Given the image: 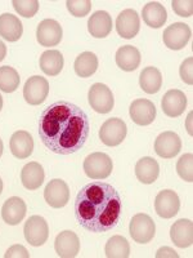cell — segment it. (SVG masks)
Here are the masks:
<instances>
[{
  "label": "cell",
  "mask_w": 193,
  "mask_h": 258,
  "mask_svg": "<svg viewBox=\"0 0 193 258\" xmlns=\"http://www.w3.org/2000/svg\"><path fill=\"white\" fill-rule=\"evenodd\" d=\"M90 132L86 112L75 103L58 101L49 105L39 119V136L54 154L71 155L85 145Z\"/></svg>",
  "instance_id": "1"
},
{
  "label": "cell",
  "mask_w": 193,
  "mask_h": 258,
  "mask_svg": "<svg viewBox=\"0 0 193 258\" xmlns=\"http://www.w3.org/2000/svg\"><path fill=\"white\" fill-rule=\"evenodd\" d=\"M121 198L116 188L103 181L85 185L75 200V217L82 229L107 232L115 229L121 214Z\"/></svg>",
  "instance_id": "2"
},
{
  "label": "cell",
  "mask_w": 193,
  "mask_h": 258,
  "mask_svg": "<svg viewBox=\"0 0 193 258\" xmlns=\"http://www.w3.org/2000/svg\"><path fill=\"white\" fill-rule=\"evenodd\" d=\"M114 163L105 153H93L84 160V172L91 179H105L111 176Z\"/></svg>",
  "instance_id": "3"
},
{
  "label": "cell",
  "mask_w": 193,
  "mask_h": 258,
  "mask_svg": "<svg viewBox=\"0 0 193 258\" xmlns=\"http://www.w3.org/2000/svg\"><path fill=\"white\" fill-rule=\"evenodd\" d=\"M129 232H130V236H132L135 243L147 244L155 238V222L148 214L138 213L130 221Z\"/></svg>",
  "instance_id": "4"
},
{
  "label": "cell",
  "mask_w": 193,
  "mask_h": 258,
  "mask_svg": "<svg viewBox=\"0 0 193 258\" xmlns=\"http://www.w3.org/2000/svg\"><path fill=\"white\" fill-rule=\"evenodd\" d=\"M89 105L98 114H109L115 105V98L111 89L102 83H95L90 87L88 93Z\"/></svg>",
  "instance_id": "5"
},
{
  "label": "cell",
  "mask_w": 193,
  "mask_h": 258,
  "mask_svg": "<svg viewBox=\"0 0 193 258\" xmlns=\"http://www.w3.org/2000/svg\"><path fill=\"white\" fill-rule=\"evenodd\" d=\"M126 133L128 128L124 120L119 117H111L101 126L100 138L106 146H119L125 140Z\"/></svg>",
  "instance_id": "6"
},
{
  "label": "cell",
  "mask_w": 193,
  "mask_h": 258,
  "mask_svg": "<svg viewBox=\"0 0 193 258\" xmlns=\"http://www.w3.org/2000/svg\"><path fill=\"white\" fill-rule=\"evenodd\" d=\"M25 239L32 246H41L48 240L49 226L41 216H31L24 227Z\"/></svg>",
  "instance_id": "7"
},
{
  "label": "cell",
  "mask_w": 193,
  "mask_h": 258,
  "mask_svg": "<svg viewBox=\"0 0 193 258\" xmlns=\"http://www.w3.org/2000/svg\"><path fill=\"white\" fill-rule=\"evenodd\" d=\"M49 93V83L45 78L31 77L26 80L24 87V98L29 105L38 106L45 101Z\"/></svg>",
  "instance_id": "8"
},
{
  "label": "cell",
  "mask_w": 193,
  "mask_h": 258,
  "mask_svg": "<svg viewBox=\"0 0 193 258\" xmlns=\"http://www.w3.org/2000/svg\"><path fill=\"white\" fill-rule=\"evenodd\" d=\"M192 31L188 25L183 22H175L170 25L164 31V43L169 49L180 50L188 44Z\"/></svg>",
  "instance_id": "9"
},
{
  "label": "cell",
  "mask_w": 193,
  "mask_h": 258,
  "mask_svg": "<svg viewBox=\"0 0 193 258\" xmlns=\"http://www.w3.org/2000/svg\"><path fill=\"white\" fill-rule=\"evenodd\" d=\"M63 30L56 20H43L36 30V39L41 47H56L61 43Z\"/></svg>",
  "instance_id": "10"
},
{
  "label": "cell",
  "mask_w": 193,
  "mask_h": 258,
  "mask_svg": "<svg viewBox=\"0 0 193 258\" xmlns=\"http://www.w3.org/2000/svg\"><path fill=\"white\" fill-rule=\"evenodd\" d=\"M44 199L52 208H63L70 200V188L62 179H52L44 190Z\"/></svg>",
  "instance_id": "11"
},
{
  "label": "cell",
  "mask_w": 193,
  "mask_h": 258,
  "mask_svg": "<svg viewBox=\"0 0 193 258\" xmlns=\"http://www.w3.org/2000/svg\"><path fill=\"white\" fill-rule=\"evenodd\" d=\"M180 208V200L178 194L173 190H162L155 199V211L161 218H173Z\"/></svg>",
  "instance_id": "12"
},
{
  "label": "cell",
  "mask_w": 193,
  "mask_h": 258,
  "mask_svg": "<svg viewBox=\"0 0 193 258\" xmlns=\"http://www.w3.org/2000/svg\"><path fill=\"white\" fill-rule=\"evenodd\" d=\"M181 149V141L175 132L167 131L161 133L155 141V151L164 159L175 158Z\"/></svg>",
  "instance_id": "13"
},
{
  "label": "cell",
  "mask_w": 193,
  "mask_h": 258,
  "mask_svg": "<svg viewBox=\"0 0 193 258\" xmlns=\"http://www.w3.org/2000/svg\"><path fill=\"white\" fill-rule=\"evenodd\" d=\"M132 120L138 125H149L156 117V106L146 98L133 101L129 109Z\"/></svg>",
  "instance_id": "14"
},
{
  "label": "cell",
  "mask_w": 193,
  "mask_h": 258,
  "mask_svg": "<svg viewBox=\"0 0 193 258\" xmlns=\"http://www.w3.org/2000/svg\"><path fill=\"white\" fill-rule=\"evenodd\" d=\"M139 27H141V21L134 9H125L117 16L116 30L121 38L133 39L139 32Z\"/></svg>",
  "instance_id": "15"
},
{
  "label": "cell",
  "mask_w": 193,
  "mask_h": 258,
  "mask_svg": "<svg viewBox=\"0 0 193 258\" xmlns=\"http://www.w3.org/2000/svg\"><path fill=\"white\" fill-rule=\"evenodd\" d=\"M54 249L61 258L76 257L80 250L79 236L70 230L59 232L54 241Z\"/></svg>",
  "instance_id": "16"
},
{
  "label": "cell",
  "mask_w": 193,
  "mask_h": 258,
  "mask_svg": "<svg viewBox=\"0 0 193 258\" xmlns=\"http://www.w3.org/2000/svg\"><path fill=\"white\" fill-rule=\"evenodd\" d=\"M161 107L169 117L180 116L187 107V97L179 89H170L162 97Z\"/></svg>",
  "instance_id": "17"
},
{
  "label": "cell",
  "mask_w": 193,
  "mask_h": 258,
  "mask_svg": "<svg viewBox=\"0 0 193 258\" xmlns=\"http://www.w3.org/2000/svg\"><path fill=\"white\" fill-rule=\"evenodd\" d=\"M9 149L17 159H27L34 151V140L26 131H17L9 140Z\"/></svg>",
  "instance_id": "18"
},
{
  "label": "cell",
  "mask_w": 193,
  "mask_h": 258,
  "mask_svg": "<svg viewBox=\"0 0 193 258\" xmlns=\"http://www.w3.org/2000/svg\"><path fill=\"white\" fill-rule=\"evenodd\" d=\"M26 216V204L21 198H9L3 204L2 208V217L7 225L16 226L24 220Z\"/></svg>",
  "instance_id": "19"
},
{
  "label": "cell",
  "mask_w": 193,
  "mask_h": 258,
  "mask_svg": "<svg viewBox=\"0 0 193 258\" xmlns=\"http://www.w3.org/2000/svg\"><path fill=\"white\" fill-rule=\"evenodd\" d=\"M170 238L171 241L179 248H188L193 243V225L190 220L176 221L170 229Z\"/></svg>",
  "instance_id": "20"
},
{
  "label": "cell",
  "mask_w": 193,
  "mask_h": 258,
  "mask_svg": "<svg viewBox=\"0 0 193 258\" xmlns=\"http://www.w3.org/2000/svg\"><path fill=\"white\" fill-rule=\"evenodd\" d=\"M24 34V26L20 18L12 13H3L0 16V36L7 41H17Z\"/></svg>",
  "instance_id": "21"
},
{
  "label": "cell",
  "mask_w": 193,
  "mask_h": 258,
  "mask_svg": "<svg viewBox=\"0 0 193 258\" xmlns=\"http://www.w3.org/2000/svg\"><path fill=\"white\" fill-rule=\"evenodd\" d=\"M88 30L90 35L96 39H103L112 31V18L106 11H96L88 21Z\"/></svg>",
  "instance_id": "22"
},
{
  "label": "cell",
  "mask_w": 193,
  "mask_h": 258,
  "mask_svg": "<svg viewBox=\"0 0 193 258\" xmlns=\"http://www.w3.org/2000/svg\"><path fill=\"white\" fill-rule=\"evenodd\" d=\"M158 174H160V167L153 158L144 156L141 160L137 161L135 176L139 182H142L144 185H151L158 178Z\"/></svg>",
  "instance_id": "23"
},
{
  "label": "cell",
  "mask_w": 193,
  "mask_h": 258,
  "mask_svg": "<svg viewBox=\"0 0 193 258\" xmlns=\"http://www.w3.org/2000/svg\"><path fill=\"white\" fill-rule=\"evenodd\" d=\"M44 178V169L36 161L27 163L21 170V181L27 190H38L43 185Z\"/></svg>",
  "instance_id": "24"
},
{
  "label": "cell",
  "mask_w": 193,
  "mask_h": 258,
  "mask_svg": "<svg viewBox=\"0 0 193 258\" xmlns=\"http://www.w3.org/2000/svg\"><path fill=\"white\" fill-rule=\"evenodd\" d=\"M141 63V53L133 45H124L116 52V64L124 71H134Z\"/></svg>",
  "instance_id": "25"
},
{
  "label": "cell",
  "mask_w": 193,
  "mask_h": 258,
  "mask_svg": "<svg viewBox=\"0 0 193 258\" xmlns=\"http://www.w3.org/2000/svg\"><path fill=\"white\" fill-rule=\"evenodd\" d=\"M142 18L147 24V26L152 27V29H160L161 26H164L167 20L166 9L158 2H151L144 6L143 11H142Z\"/></svg>",
  "instance_id": "26"
},
{
  "label": "cell",
  "mask_w": 193,
  "mask_h": 258,
  "mask_svg": "<svg viewBox=\"0 0 193 258\" xmlns=\"http://www.w3.org/2000/svg\"><path fill=\"white\" fill-rule=\"evenodd\" d=\"M39 64L43 73L49 77H57L63 69L64 59L62 53L57 49L45 50L39 59Z\"/></svg>",
  "instance_id": "27"
},
{
  "label": "cell",
  "mask_w": 193,
  "mask_h": 258,
  "mask_svg": "<svg viewBox=\"0 0 193 258\" xmlns=\"http://www.w3.org/2000/svg\"><path fill=\"white\" fill-rule=\"evenodd\" d=\"M139 85L146 93H157L162 85V75H161L160 70L153 66H149V68L142 70L141 77H139Z\"/></svg>",
  "instance_id": "28"
},
{
  "label": "cell",
  "mask_w": 193,
  "mask_h": 258,
  "mask_svg": "<svg viewBox=\"0 0 193 258\" xmlns=\"http://www.w3.org/2000/svg\"><path fill=\"white\" fill-rule=\"evenodd\" d=\"M73 69L77 77L89 78L98 69V58L93 52H84L76 57Z\"/></svg>",
  "instance_id": "29"
},
{
  "label": "cell",
  "mask_w": 193,
  "mask_h": 258,
  "mask_svg": "<svg viewBox=\"0 0 193 258\" xmlns=\"http://www.w3.org/2000/svg\"><path fill=\"white\" fill-rule=\"evenodd\" d=\"M105 253L109 258H128L130 255V245L124 236L115 235L106 244Z\"/></svg>",
  "instance_id": "30"
},
{
  "label": "cell",
  "mask_w": 193,
  "mask_h": 258,
  "mask_svg": "<svg viewBox=\"0 0 193 258\" xmlns=\"http://www.w3.org/2000/svg\"><path fill=\"white\" fill-rule=\"evenodd\" d=\"M21 78L17 70L11 66H3L0 68V91L6 93H12L20 85Z\"/></svg>",
  "instance_id": "31"
},
{
  "label": "cell",
  "mask_w": 193,
  "mask_h": 258,
  "mask_svg": "<svg viewBox=\"0 0 193 258\" xmlns=\"http://www.w3.org/2000/svg\"><path fill=\"white\" fill-rule=\"evenodd\" d=\"M193 155L192 154H184L176 163V172H178L179 177L185 182L193 181Z\"/></svg>",
  "instance_id": "32"
},
{
  "label": "cell",
  "mask_w": 193,
  "mask_h": 258,
  "mask_svg": "<svg viewBox=\"0 0 193 258\" xmlns=\"http://www.w3.org/2000/svg\"><path fill=\"white\" fill-rule=\"evenodd\" d=\"M12 4L15 7L16 12L25 18L34 17L38 13L39 6H40L36 0H27V2H25V0H13Z\"/></svg>",
  "instance_id": "33"
},
{
  "label": "cell",
  "mask_w": 193,
  "mask_h": 258,
  "mask_svg": "<svg viewBox=\"0 0 193 258\" xmlns=\"http://www.w3.org/2000/svg\"><path fill=\"white\" fill-rule=\"evenodd\" d=\"M68 12L75 17H85L91 9V2L89 0H67L66 2Z\"/></svg>",
  "instance_id": "34"
},
{
  "label": "cell",
  "mask_w": 193,
  "mask_h": 258,
  "mask_svg": "<svg viewBox=\"0 0 193 258\" xmlns=\"http://www.w3.org/2000/svg\"><path fill=\"white\" fill-rule=\"evenodd\" d=\"M173 11L180 17H190L193 11V2L192 0H174L171 2Z\"/></svg>",
  "instance_id": "35"
},
{
  "label": "cell",
  "mask_w": 193,
  "mask_h": 258,
  "mask_svg": "<svg viewBox=\"0 0 193 258\" xmlns=\"http://www.w3.org/2000/svg\"><path fill=\"white\" fill-rule=\"evenodd\" d=\"M192 68H193V58L188 57L184 61L181 62L180 69H179V75H180L181 80L188 85H192L193 78H192Z\"/></svg>",
  "instance_id": "36"
},
{
  "label": "cell",
  "mask_w": 193,
  "mask_h": 258,
  "mask_svg": "<svg viewBox=\"0 0 193 258\" xmlns=\"http://www.w3.org/2000/svg\"><path fill=\"white\" fill-rule=\"evenodd\" d=\"M4 257L6 258H29L30 254L24 245L16 244V245H12L8 250H7Z\"/></svg>",
  "instance_id": "37"
},
{
  "label": "cell",
  "mask_w": 193,
  "mask_h": 258,
  "mask_svg": "<svg viewBox=\"0 0 193 258\" xmlns=\"http://www.w3.org/2000/svg\"><path fill=\"white\" fill-rule=\"evenodd\" d=\"M164 257L178 258L179 254L175 252V250L171 249L170 246H162V248H160V249L157 250V253H156V258H164Z\"/></svg>",
  "instance_id": "38"
},
{
  "label": "cell",
  "mask_w": 193,
  "mask_h": 258,
  "mask_svg": "<svg viewBox=\"0 0 193 258\" xmlns=\"http://www.w3.org/2000/svg\"><path fill=\"white\" fill-rule=\"evenodd\" d=\"M6 54H7V47L3 41L0 40V62L3 61L4 57H6Z\"/></svg>",
  "instance_id": "39"
},
{
  "label": "cell",
  "mask_w": 193,
  "mask_h": 258,
  "mask_svg": "<svg viewBox=\"0 0 193 258\" xmlns=\"http://www.w3.org/2000/svg\"><path fill=\"white\" fill-rule=\"evenodd\" d=\"M187 131L189 135H192V112L188 114V119H187Z\"/></svg>",
  "instance_id": "40"
},
{
  "label": "cell",
  "mask_w": 193,
  "mask_h": 258,
  "mask_svg": "<svg viewBox=\"0 0 193 258\" xmlns=\"http://www.w3.org/2000/svg\"><path fill=\"white\" fill-rule=\"evenodd\" d=\"M3 150H4V146H3V141L0 140V156L3 155Z\"/></svg>",
  "instance_id": "41"
},
{
  "label": "cell",
  "mask_w": 193,
  "mask_h": 258,
  "mask_svg": "<svg viewBox=\"0 0 193 258\" xmlns=\"http://www.w3.org/2000/svg\"><path fill=\"white\" fill-rule=\"evenodd\" d=\"M2 109H3V97L0 94V111H2Z\"/></svg>",
  "instance_id": "42"
},
{
  "label": "cell",
  "mask_w": 193,
  "mask_h": 258,
  "mask_svg": "<svg viewBox=\"0 0 193 258\" xmlns=\"http://www.w3.org/2000/svg\"><path fill=\"white\" fill-rule=\"evenodd\" d=\"M2 191H3V181L0 178V195H2Z\"/></svg>",
  "instance_id": "43"
}]
</instances>
